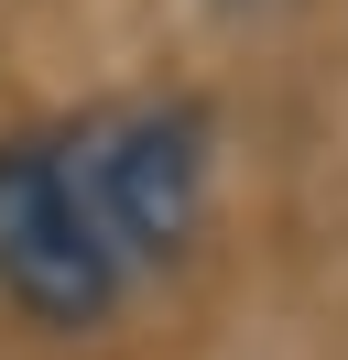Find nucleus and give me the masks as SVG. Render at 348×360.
Returning <instances> with one entry per match:
<instances>
[{"label":"nucleus","instance_id":"f257e3e1","mask_svg":"<svg viewBox=\"0 0 348 360\" xmlns=\"http://www.w3.org/2000/svg\"><path fill=\"white\" fill-rule=\"evenodd\" d=\"M65 164L87 186V219L98 240L120 251L130 284L174 273L196 240H207V207H218V120L196 98H120V110H76L55 120Z\"/></svg>","mask_w":348,"mask_h":360},{"label":"nucleus","instance_id":"f03ea898","mask_svg":"<svg viewBox=\"0 0 348 360\" xmlns=\"http://www.w3.org/2000/svg\"><path fill=\"white\" fill-rule=\"evenodd\" d=\"M130 295L142 284L120 273V251L87 219V186L65 164V131L55 120L0 131V306L33 316V328H55V338H87Z\"/></svg>","mask_w":348,"mask_h":360}]
</instances>
